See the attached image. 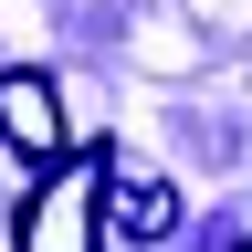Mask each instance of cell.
I'll use <instances>...</instances> for the list:
<instances>
[{
  "label": "cell",
  "mask_w": 252,
  "mask_h": 252,
  "mask_svg": "<svg viewBox=\"0 0 252 252\" xmlns=\"http://www.w3.org/2000/svg\"><path fill=\"white\" fill-rule=\"evenodd\" d=\"M0 137H11L32 168H42V179H53L74 147H84L74 126H63V94H53V74H42V63H11V74H0Z\"/></svg>",
  "instance_id": "cell-2"
},
{
  "label": "cell",
  "mask_w": 252,
  "mask_h": 252,
  "mask_svg": "<svg viewBox=\"0 0 252 252\" xmlns=\"http://www.w3.org/2000/svg\"><path fill=\"white\" fill-rule=\"evenodd\" d=\"M242 252H252V242H242Z\"/></svg>",
  "instance_id": "cell-4"
},
{
  "label": "cell",
  "mask_w": 252,
  "mask_h": 252,
  "mask_svg": "<svg viewBox=\"0 0 252 252\" xmlns=\"http://www.w3.org/2000/svg\"><path fill=\"white\" fill-rule=\"evenodd\" d=\"M105 220H126V231H137V242H158V231H168V220H179V200H168V189H158V179H126Z\"/></svg>",
  "instance_id": "cell-3"
},
{
  "label": "cell",
  "mask_w": 252,
  "mask_h": 252,
  "mask_svg": "<svg viewBox=\"0 0 252 252\" xmlns=\"http://www.w3.org/2000/svg\"><path fill=\"white\" fill-rule=\"evenodd\" d=\"M105 210H116V147L84 137L53 179L21 189V210H11V252H105Z\"/></svg>",
  "instance_id": "cell-1"
}]
</instances>
